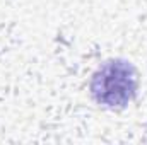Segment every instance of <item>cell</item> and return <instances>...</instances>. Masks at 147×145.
<instances>
[{
    "instance_id": "1",
    "label": "cell",
    "mask_w": 147,
    "mask_h": 145,
    "mask_svg": "<svg viewBox=\"0 0 147 145\" xmlns=\"http://www.w3.org/2000/svg\"><path fill=\"white\" fill-rule=\"evenodd\" d=\"M139 79L132 63L125 60H110L103 63L91 80L94 101L106 108H125L137 94Z\"/></svg>"
}]
</instances>
